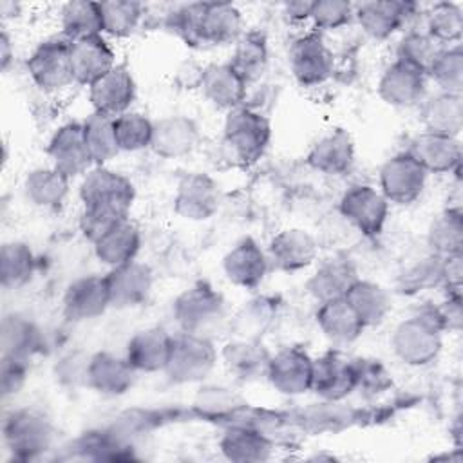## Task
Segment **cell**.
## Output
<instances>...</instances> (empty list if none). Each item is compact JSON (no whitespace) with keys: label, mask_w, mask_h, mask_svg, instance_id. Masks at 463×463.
<instances>
[{"label":"cell","mask_w":463,"mask_h":463,"mask_svg":"<svg viewBox=\"0 0 463 463\" xmlns=\"http://www.w3.org/2000/svg\"><path fill=\"white\" fill-rule=\"evenodd\" d=\"M78 195L81 201L80 230L85 239L94 242L119 221L130 219L136 186L125 174L107 165H96L81 177Z\"/></svg>","instance_id":"cell-1"},{"label":"cell","mask_w":463,"mask_h":463,"mask_svg":"<svg viewBox=\"0 0 463 463\" xmlns=\"http://www.w3.org/2000/svg\"><path fill=\"white\" fill-rule=\"evenodd\" d=\"M271 132L269 118L244 103L224 116L222 154L235 166H251L266 154Z\"/></svg>","instance_id":"cell-2"},{"label":"cell","mask_w":463,"mask_h":463,"mask_svg":"<svg viewBox=\"0 0 463 463\" xmlns=\"http://www.w3.org/2000/svg\"><path fill=\"white\" fill-rule=\"evenodd\" d=\"M172 317L179 331L212 340L230 320L224 295L204 280L188 286L174 298Z\"/></svg>","instance_id":"cell-3"},{"label":"cell","mask_w":463,"mask_h":463,"mask_svg":"<svg viewBox=\"0 0 463 463\" xmlns=\"http://www.w3.org/2000/svg\"><path fill=\"white\" fill-rule=\"evenodd\" d=\"M443 333L430 306H425L394 326L389 345L402 364L409 367H427L438 360L443 349Z\"/></svg>","instance_id":"cell-4"},{"label":"cell","mask_w":463,"mask_h":463,"mask_svg":"<svg viewBox=\"0 0 463 463\" xmlns=\"http://www.w3.org/2000/svg\"><path fill=\"white\" fill-rule=\"evenodd\" d=\"M219 362V351L212 338L177 331L165 365V374L172 383L192 385L204 382Z\"/></svg>","instance_id":"cell-5"},{"label":"cell","mask_w":463,"mask_h":463,"mask_svg":"<svg viewBox=\"0 0 463 463\" xmlns=\"http://www.w3.org/2000/svg\"><path fill=\"white\" fill-rule=\"evenodd\" d=\"M27 72L33 83L49 94L74 83L71 67V40L63 34L42 40L27 58Z\"/></svg>","instance_id":"cell-6"},{"label":"cell","mask_w":463,"mask_h":463,"mask_svg":"<svg viewBox=\"0 0 463 463\" xmlns=\"http://www.w3.org/2000/svg\"><path fill=\"white\" fill-rule=\"evenodd\" d=\"M389 201L373 184H353L349 186L340 201V217L367 239L378 237L389 219Z\"/></svg>","instance_id":"cell-7"},{"label":"cell","mask_w":463,"mask_h":463,"mask_svg":"<svg viewBox=\"0 0 463 463\" xmlns=\"http://www.w3.org/2000/svg\"><path fill=\"white\" fill-rule=\"evenodd\" d=\"M4 441L16 459H34L51 447L52 425L36 409H14L4 420Z\"/></svg>","instance_id":"cell-8"},{"label":"cell","mask_w":463,"mask_h":463,"mask_svg":"<svg viewBox=\"0 0 463 463\" xmlns=\"http://www.w3.org/2000/svg\"><path fill=\"white\" fill-rule=\"evenodd\" d=\"M289 69L302 87L324 85L335 71V54L318 31L297 36L289 47Z\"/></svg>","instance_id":"cell-9"},{"label":"cell","mask_w":463,"mask_h":463,"mask_svg":"<svg viewBox=\"0 0 463 463\" xmlns=\"http://www.w3.org/2000/svg\"><path fill=\"white\" fill-rule=\"evenodd\" d=\"M429 174L405 150L391 156L378 172V190L383 197L400 206L416 203L427 184Z\"/></svg>","instance_id":"cell-10"},{"label":"cell","mask_w":463,"mask_h":463,"mask_svg":"<svg viewBox=\"0 0 463 463\" xmlns=\"http://www.w3.org/2000/svg\"><path fill=\"white\" fill-rule=\"evenodd\" d=\"M266 380L284 396L295 398L311 392L313 356L300 345H288L271 353Z\"/></svg>","instance_id":"cell-11"},{"label":"cell","mask_w":463,"mask_h":463,"mask_svg":"<svg viewBox=\"0 0 463 463\" xmlns=\"http://www.w3.org/2000/svg\"><path fill=\"white\" fill-rule=\"evenodd\" d=\"M356 391L354 358L340 349H329L313 358L311 392L326 402H342Z\"/></svg>","instance_id":"cell-12"},{"label":"cell","mask_w":463,"mask_h":463,"mask_svg":"<svg viewBox=\"0 0 463 463\" xmlns=\"http://www.w3.org/2000/svg\"><path fill=\"white\" fill-rule=\"evenodd\" d=\"M221 206V190L217 181L204 172L184 174L175 186L174 212L192 222L212 219Z\"/></svg>","instance_id":"cell-13"},{"label":"cell","mask_w":463,"mask_h":463,"mask_svg":"<svg viewBox=\"0 0 463 463\" xmlns=\"http://www.w3.org/2000/svg\"><path fill=\"white\" fill-rule=\"evenodd\" d=\"M266 255L269 268L282 273H298L315 264L318 257V241L304 228H284L269 239Z\"/></svg>","instance_id":"cell-14"},{"label":"cell","mask_w":463,"mask_h":463,"mask_svg":"<svg viewBox=\"0 0 463 463\" xmlns=\"http://www.w3.org/2000/svg\"><path fill=\"white\" fill-rule=\"evenodd\" d=\"M45 152L51 165L71 179L80 175L83 177L92 166H96L85 141L81 121H67L60 125L49 137Z\"/></svg>","instance_id":"cell-15"},{"label":"cell","mask_w":463,"mask_h":463,"mask_svg":"<svg viewBox=\"0 0 463 463\" xmlns=\"http://www.w3.org/2000/svg\"><path fill=\"white\" fill-rule=\"evenodd\" d=\"M429 76L400 60L389 63L376 85L378 96L383 103L396 109H411L421 105L427 98Z\"/></svg>","instance_id":"cell-16"},{"label":"cell","mask_w":463,"mask_h":463,"mask_svg":"<svg viewBox=\"0 0 463 463\" xmlns=\"http://www.w3.org/2000/svg\"><path fill=\"white\" fill-rule=\"evenodd\" d=\"M110 307V293L105 275H83L74 279L63 293V317L71 322L96 320Z\"/></svg>","instance_id":"cell-17"},{"label":"cell","mask_w":463,"mask_h":463,"mask_svg":"<svg viewBox=\"0 0 463 463\" xmlns=\"http://www.w3.org/2000/svg\"><path fill=\"white\" fill-rule=\"evenodd\" d=\"M110 307L114 309H136L148 302L154 289V271L148 264L130 260L105 273Z\"/></svg>","instance_id":"cell-18"},{"label":"cell","mask_w":463,"mask_h":463,"mask_svg":"<svg viewBox=\"0 0 463 463\" xmlns=\"http://www.w3.org/2000/svg\"><path fill=\"white\" fill-rule=\"evenodd\" d=\"M269 271L266 250L253 239L242 237L222 257V273L226 280L241 289H257Z\"/></svg>","instance_id":"cell-19"},{"label":"cell","mask_w":463,"mask_h":463,"mask_svg":"<svg viewBox=\"0 0 463 463\" xmlns=\"http://www.w3.org/2000/svg\"><path fill=\"white\" fill-rule=\"evenodd\" d=\"M244 16L235 4L201 2L197 20L199 47H222L235 43L244 33Z\"/></svg>","instance_id":"cell-20"},{"label":"cell","mask_w":463,"mask_h":463,"mask_svg":"<svg viewBox=\"0 0 463 463\" xmlns=\"http://www.w3.org/2000/svg\"><path fill=\"white\" fill-rule=\"evenodd\" d=\"M197 121L186 114H168L154 121L150 150L163 159L190 156L201 143Z\"/></svg>","instance_id":"cell-21"},{"label":"cell","mask_w":463,"mask_h":463,"mask_svg":"<svg viewBox=\"0 0 463 463\" xmlns=\"http://www.w3.org/2000/svg\"><path fill=\"white\" fill-rule=\"evenodd\" d=\"M418 11L416 2L371 0L354 4V20L373 40H387L396 34Z\"/></svg>","instance_id":"cell-22"},{"label":"cell","mask_w":463,"mask_h":463,"mask_svg":"<svg viewBox=\"0 0 463 463\" xmlns=\"http://www.w3.org/2000/svg\"><path fill=\"white\" fill-rule=\"evenodd\" d=\"M136 80L125 63H118L110 72L89 87V101L92 112H99L110 118H118L128 112L136 101Z\"/></svg>","instance_id":"cell-23"},{"label":"cell","mask_w":463,"mask_h":463,"mask_svg":"<svg viewBox=\"0 0 463 463\" xmlns=\"http://www.w3.org/2000/svg\"><path fill=\"white\" fill-rule=\"evenodd\" d=\"M137 371L130 365L127 356H119L110 351L90 353L87 365V389L116 398L123 396L136 383Z\"/></svg>","instance_id":"cell-24"},{"label":"cell","mask_w":463,"mask_h":463,"mask_svg":"<svg viewBox=\"0 0 463 463\" xmlns=\"http://www.w3.org/2000/svg\"><path fill=\"white\" fill-rule=\"evenodd\" d=\"M116 51L103 34L71 42V67L74 83L90 87L116 67Z\"/></svg>","instance_id":"cell-25"},{"label":"cell","mask_w":463,"mask_h":463,"mask_svg":"<svg viewBox=\"0 0 463 463\" xmlns=\"http://www.w3.org/2000/svg\"><path fill=\"white\" fill-rule=\"evenodd\" d=\"M407 152L427 174H458L463 157L459 137L425 130L409 141Z\"/></svg>","instance_id":"cell-26"},{"label":"cell","mask_w":463,"mask_h":463,"mask_svg":"<svg viewBox=\"0 0 463 463\" xmlns=\"http://www.w3.org/2000/svg\"><path fill=\"white\" fill-rule=\"evenodd\" d=\"M356 161L353 136L345 128H335L313 143L306 156L309 168L322 175L340 177L351 172Z\"/></svg>","instance_id":"cell-27"},{"label":"cell","mask_w":463,"mask_h":463,"mask_svg":"<svg viewBox=\"0 0 463 463\" xmlns=\"http://www.w3.org/2000/svg\"><path fill=\"white\" fill-rule=\"evenodd\" d=\"M248 83L228 61L208 63L203 67L199 90L203 98L219 110H233L246 103Z\"/></svg>","instance_id":"cell-28"},{"label":"cell","mask_w":463,"mask_h":463,"mask_svg":"<svg viewBox=\"0 0 463 463\" xmlns=\"http://www.w3.org/2000/svg\"><path fill=\"white\" fill-rule=\"evenodd\" d=\"M172 338L174 335L165 327H143L128 338L125 345V356L137 373H163L170 356Z\"/></svg>","instance_id":"cell-29"},{"label":"cell","mask_w":463,"mask_h":463,"mask_svg":"<svg viewBox=\"0 0 463 463\" xmlns=\"http://www.w3.org/2000/svg\"><path fill=\"white\" fill-rule=\"evenodd\" d=\"M269 358L271 353L260 340L232 336L219 351V360L226 373L244 383L266 378Z\"/></svg>","instance_id":"cell-30"},{"label":"cell","mask_w":463,"mask_h":463,"mask_svg":"<svg viewBox=\"0 0 463 463\" xmlns=\"http://www.w3.org/2000/svg\"><path fill=\"white\" fill-rule=\"evenodd\" d=\"M360 279L356 266L344 255H333L322 260L306 280L307 293L317 302L342 298Z\"/></svg>","instance_id":"cell-31"},{"label":"cell","mask_w":463,"mask_h":463,"mask_svg":"<svg viewBox=\"0 0 463 463\" xmlns=\"http://www.w3.org/2000/svg\"><path fill=\"white\" fill-rule=\"evenodd\" d=\"M280 300L273 295H255L244 300L228 320V329L235 338L262 340L279 317Z\"/></svg>","instance_id":"cell-32"},{"label":"cell","mask_w":463,"mask_h":463,"mask_svg":"<svg viewBox=\"0 0 463 463\" xmlns=\"http://www.w3.org/2000/svg\"><path fill=\"white\" fill-rule=\"evenodd\" d=\"M315 320L322 335L335 345H349L365 331V326L344 297L318 302Z\"/></svg>","instance_id":"cell-33"},{"label":"cell","mask_w":463,"mask_h":463,"mask_svg":"<svg viewBox=\"0 0 463 463\" xmlns=\"http://www.w3.org/2000/svg\"><path fill=\"white\" fill-rule=\"evenodd\" d=\"M420 121L425 132L459 137L463 128V94L438 90L420 105Z\"/></svg>","instance_id":"cell-34"},{"label":"cell","mask_w":463,"mask_h":463,"mask_svg":"<svg viewBox=\"0 0 463 463\" xmlns=\"http://www.w3.org/2000/svg\"><path fill=\"white\" fill-rule=\"evenodd\" d=\"M92 248L98 262L112 269L136 260L141 250V232L130 219H125L101 233Z\"/></svg>","instance_id":"cell-35"},{"label":"cell","mask_w":463,"mask_h":463,"mask_svg":"<svg viewBox=\"0 0 463 463\" xmlns=\"http://www.w3.org/2000/svg\"><path fill=\"white\" fill-rule=\"evenodd\" d=\"M22 190L33 206L42 210H56L65 203L71 192V177L52 165L36 166L24 177Z\"/></svg>","instance_id":"cell-36"},{"label":"cell","mask_w":463,"mask_h":463,"mask_svg":"<svg viewBox=\"0 0 463 463\" xmlns=\"http://www.w3.org/2000/svg\"><path fill=\"white\" fill-rule=\"evenodd\" d=\"M2 354L31 360L43 347V331L27 315L13 311L0 324Z\"/></svg>","instance_id":"cell-37"},{"label":"cell","mask_w":463,"mask_h":463,"mask_svg":"<svg viewBox=\"0 0 463 463\" xmlns=\"http://www.w3.org/2000/svg\"><path fill=\"white\" fill-rule=\"evenodd\" d=\"M222 456L235 463H259L266 461L273 454V443L266 434L253 427H230L219 439Z\"/></svg>","instance_id":"cell-38"},{"label":"cell","mask_w":463,"mask_h":463,"mask_svg":"<svg viewBox=\"0 0 463 463\" xmlns=\"http://www.w3.org/2000/svg\"><path fill=\"white\" fill-rule=\"evenodd\" d=\"M344 298L351 304L365 329L383 324L392 309L389 291L382 284L367 279H358Z\"/></svg>","instance_id":"cell-39"},{"label":"cell","mask_w":463,"mask_h":463,"mask_svg":"<svg viewBox=\"0 0 463 463\" xmlns=\"http://www.w3.org/2000/svg\"><path fill=\"white\" fill-rule=\"evenodd\" d=\"M268 38L262 31H244L241 38L233 43L232 56L228 63L235 69V72L248 83H255L266 72L268 67Z\"/></svg>","instance_id":"cell-40"},{"label":"cell","mask_w":463,"mask_h":463,"mask_svg":"<svg viewBox=\"0 0 463 463\" xmlns=\"http://www.w3.org/2000/svg\"><path fill=\"white\" fill-rule=\"evenodd\" d=\"M427 246L432 255L441 259L463 255V213L459 206L445 208L430 221Z\"/></svg>","instance_id":"cell-41"},{"label":"cell","mask_w":463,"mask_h":463,"mask_svg":"<svg viewBox=\"0 0 463 463\" xmlns=\"http://www.w3.org/2000/svg\"><path fill=\"white\" fill-rule=\"evenodd\" d=\"M36 271V255L24 241H7L0 248V284L18 289L31 282Z\"/></svg>","instance_id":"cell-42"},{"label":"cell","mask_w":463,"mask_h":463,"mask_svg":"<svg viewBox=\"0 0 463 463\" xmlns=\"http://www.w3.org/2000/svg\"><path fill=\"white\" fill-rule=\"evenodd\" d=\"M61 34L71 40H81L94 34H103L101 5L92 0H71L60 9Z\"/></svg>","instance_id":"cell-43"},{"label":"cell","mask_w":463,"mask_h":463,"mask_svg":"<svg viewBox=\"0 0 463 463\" xmlns=\"http://www.w3.org/2000/svg\"><path fill=\"white\" fill-rule=\"evenodd\" d=\"M101 5L103 36L107 38H128L134 34L143 20L145 7L136 0H105Z\"/></svg>","instance_id":"cell-44"},{"label":"cell","mask_w":463,"mask_h":463,"mask_svg":"<svg viewBox=\"0 0 463 463\" xmlns=\"http://www.w3.org/2000/svg\"><path fill=\"white\" fill-rule=\"evenodd\" d=\"M439 45L459 43L463 36V9L456 2H438L425 13V29Z\"/></svg>","instance_id":"cell-45"},{"label":"cell","mask_w":463,"mask_h":463,"mask_svg":"<svg viewBox=\"0 0 463 463\" xmlns=\"http://www.w3.org/2000/svg\"><path fill=\"white\" fill-rule=\"evenodd\" d=\"M81 123L94 165H107L109 161H112L119 154L114 130V118L99 112H90Z\"/></svg>","instance_id":"cell-46"},{"label":"cell","mask_w":463,"mask_h":463,"mask_svg":"<svg viewBox=\"0 0 463 463\" xmlns=\"http://www.w3.org/2000/svg\"><path fill=\"white\" fill-rule=\"evenodd\" d=\"M427 76L438 90L463 94V49L459 43L443 45L430 63Z\"/></svg>","instance_id":"cell-47"},{"label":"cell","mask_w":463,"mask_h":463,"mask_svg":"<svg viewBox=\"0 0 463 463\" xmlns=\"http://www.w3.org/2000/svg\"><path fill=\"white\" fill-rule=\"evenodd\" d=\"M114 130L119 152H139L150 148L154 121L137 110H128L114 118Z\"/></svg>","instance_id":"cell-48"},{"label":"cell","mask_w":463,"mask_h":463,"mask_svg":"<svg viewBox=\"0 0 463 463\" xmlns=\"http://www.w3.org/2000/svg\"><path fill=\"white\" fill-rule=\"evenodd\" d=\"M443 45L430 38L425 31L412 29L405 33L396 45V60L405 61L427 74L430 63Z\"/></svg>","instance_id":"cell-49"},{"label":"cell","mask_w":463,"mask_h":463,"mask_svg":"<svg viewBox=\"0 0 463 463\" xmlns=\"http://www.w3.org/2000/svg\"><path fill=\"white\" fill-rule=\"evenodd\" d=\"M354 20V4L347 0H317L313 2L311 18L313 31L326 33L349 25Z\"/></svg>","instance_id":"cell-50"},{"label":"cell","mask_w":463,"mask_h":463,"mask_svg":"<svg viewBox=\"0 0 463 463\" xmlns=\"http://www.w3.org/2000/svg\"><path fill=\"white\" fill-rule=\"evenodd\" d=\"M443 268H445V259L430 253V257L423 259L418 266H414L409 273L403 275V284L400 286L402 291L414 293L432 286H443V277H445Z\"/></svg>","instance_id":"cell-51"},{"label":"cell","mask_w":463,"mask_h":463,"mask_svg":"<svg viewBox=\"0 0 463 463\" xmlns=\"http://www.w3.org/2000/svg\"><path fill=\"white\" fill-rule=\"evenodd\" d=\"M356 389L365 394H378L391 387L392 380L382 360L376 358H354Z\"/></svg>","instance_id":"cell-52"},{"label":"cell","mask_w":463,"mask_h":463,"mask_svg":"<svg viewBox=\"0 0 463 463\" xmlns=\"http://www.w3.org/2000/svg\"><path fill=\"white\" fill-rule=\"evenodd\" d=\"M199 4H183L175 9H172L166 14L165 25L166 29L175 34L184 45L199 47L197 42V20H199Z\"/></svg>","instance_id":"cell-53"},{"label":"cell","mask_w":463,"mask_h":463,"mask_svg":"<svg viewBox=\"0 0 463 463\" xmlns=\"http://www.w3.org/2000/svg\"><path fill=\"white\" fill-rule=\"evenodd\" d=\"M90 354L83 351H71L63 354L54 365V378L65 387H87V365Z\"/></svg>","instance_id":"cell-54"},{"label":"cell","mask_w":463,"mask_h":463,"mask_svg":"<svg viewBox=\"0 0 463 463\" xmlns=\"http://www.w3.org/2000/svg\"><path fill=\"white\" fill-rule=\"evenodd\" d=\"M29 362L31 360L2 354L0 389H2V396L5 400L11 396H16L25 387L27 376H29Z\"/></svg>","instance_id":"cell-55"},{"label":"cell","mask_w":463,"mask_h":463,"mask_svg":"<svg viewBox=\"0 0 463 463\" xmlns=\"http://www.w3.org/2000/svg\"><path fill=\"white\" fill-rule=\"evenodd\" d=\"M235 396L228 392L224 387H206L201 389L197 405L203 409V412L208 414H221L224 411H232L235 407Z\"/></svg>","instance_id":"cell-56"},{"label":"cell","mask_w":463,"mask_h":463,"mask_svg":"<svg viewBox=\"0 0 463 463\" xmlns=\"http://www.w3.org/2000/svg\"><path fill=\"white\" fill-rule=\"evenodd\" d=\"M311 9H313V2L295 0V2H286L282 5V14L293 24H302V22H309Z\"/></svg>","instance_id":"cell-57"},{"label":"cell","mask_w":463,"mask_h":463,"mask_svg":"<svg viewBox=\"0 0 463 463\" xmlns=\"http://www.w3.org/2000/svg\"><path fill=\"white\" fill-rule=\"evenodd\" d=\"M13 61H14L13 40H11L9 33L5 29H2V34H0V67H2V71L5 72Z\"/></svg>","instance_id":"cell-58"}]
</instances>
